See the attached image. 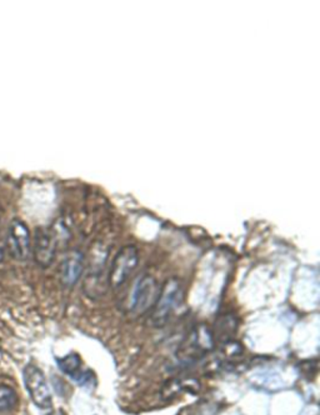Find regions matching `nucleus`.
<instances>
[{
	"instance_id": "f257e3e1",
	"label": "nucleus",
	"mask_w": 320,
	"mask_h": 415,
	"mask_svg": "<svg viewBox=\"0 0 320 415\" xmlns=\"http://www.w3.org/2000/svg\"><path fill=\"white\" fill-rule=\"evenodd\" d=\"M215 345L217 343L214 339L213 331L208 325H196L180 344L177 352V359L183 364H193L209 353L213 352Z\"/></svg>"
},
{
	"instance_id": "f03ea898",
	"label": "nucleus",
	"mask_w": 320,
	"mask_h": 415,
	"mask_svg": "<svg viewBox=\"0 0 320 415\" xmlns=\"http://www.w3.org/2000/svg\"><path fill=\"white\" fill-rule=\"evenodd\" d=\"M183 285L178 279H168L164 283L157 303L153 307L151 314V324L155 328H163L168 323L172 315L183 301Z\"/></svg>"
},
{
	"instance_id": "7ed1b4c3",
	"label": "nucleus",
	"mask_w": 320,
	"mask_h": 415,
	"mask_svg": "<svg viewBox=\"0 0 320 415\" xmlns=\"http://www.w3.org/2000/svg\"><path fill=\"white\" fill-rule=\"evenodd\" d=\"M162 286L152 275H143L135 283L130 294L128 310L135 315H143L152 310L160 294Z\"/></svg>"
},
{
	"instance_id": "20e7f679",
	"label": "nucleus",
	"mask_w": 320,
	"mask_h": 415,
	"mask_svg": "<svg viewBox=\"0 0 320 415\" xmlns=\"http://www.w3.org/2000/svg\"><path fill=\"white\" fill-rule=\"evenodd\" d=\"M139 263V251L134 245H125L118 254L114 256L109 273H108V284L113 289H118L123 286L130 275L133 274L135 268Z\"/></svg>"
},
{
	"instance_id": "39448f33",
	"label": "nucleus",
	"mask_w": 320,
	"mask_h": 415,
	"mask_svg": "<svg viewBox=\"0 0 320 415\" xmlns=\"http://www.w3.org/2000/svg\"><path fill=\"white\" fill-rule=\"evenodd\" d=\"M6 248L9 256L18 262L28 261L32 253L30 230L28 225L18 218H14L8 227Z\"/></svg>"
},
{
	"instance_id": "423d86ee",
	"label": "nucleus",
	"mask_w": 320,
	"mask_h": 415,
	"mask_svg": "<svg viewBox=\"0 0 320 415\" xmlns=\"http://www.w3.org/2000/svg\"><path fill=\"white\" fill-rule=\"evenodd\" d=\"M24 384L30 399L39 409L49 410L53 407L51 393L44 373L37 365L28 364L23 371Z\"/></svg>"
},
{
	"instance_id": "0eeeda50",
	"label": "nucleus",
	"mask_w": 320,
	"mask_h": 415,
	"mask_svg": "<svg viewBox=\"0 0 320 415\" xmlns=\"http://www.w3.org/2000/svg\"><path fill=\"white\" fill-rule=\"evenodd\" d=\"M56 245H58V235L54 229L39 227L35 230L32 251H33L34 261L39 267H51L56 259Z\"/></svg>"
},
{
	"instance_id": "6e6552de",
	"label": "nucleus",
	"mask_w": 320,
	"mask_h": 415,
	"mask_svg": "<svg viewBox=\"0 0 320 415\" xmlns=\"http://www.w3.org/2000/svg\"><path fill=\"white\" fill-rule=\"evenodd\" d=\"M84 270V256L79 251H72L68 254L59 270L60 282L64 286L72 288L77 284Z\"/></svg>"
},
{
	"instance_id": "1a4fd4ad",
	"label": "nucleus",
	"mask_w": 320,
	"mask_h": 415,
	"mask_svg": "<svg viewBox=\"0 0 320 415\" xmlns=\"http://www.w3.org/2000/svg\"><path fill=\"white\" fill-rule=\"evenodd\" d=\"M200 384L194 378H172L164 384L160 395L165 400L177 398L181 393L196 394L199 390Z\"/></svg>"
},
{
	"instance_id": "9d476101",
	"label": "nucleus",
	"mask_w": 320,
	"mask_h": 415,
	"mask_svg": "<svg viewBox=\"0 0 320 415\" xmlns=\"http://www.w3.org/2000/svg\"><path fill=\"white\" fill-rule=\"evenodd\" d=\"M236 328H238V320L234 315L231 314L220 315L214 324V329L212 330L215 343L220 341L223 344L225 341H231L233 336L236 334Z\"/></svg>"
},
{
	"instance_id": "9b49d317",
	"label": "nucleus",
	"mask_w": 320,
	"mask_h": 415,
	"mask_svg": "<svg viewBox=\"0 0 320 415\" xmlns=\"http://www.w3.org/2000/svg\"><path fill=\"white\" fill-rule=\"evenodd\" d=\"M56 363H58V367H59V369L62 370L63 373H65L70 378H74L80 371L82 360H80L78 354L70 353V354H68L63 358L56 359Z\"/></svg>"
},
{
	"instance_id": "f8f14e48",
	"label": "nucleus",
	"mask_w": 320,
	"mask_h": 415,
	"mask_svg": "<svg viewBox=\"0 0 320 415\" xmlns=\"http://www.w3.org/2000/svg\"><path fill=\"white\" fill-rule=\"evenodd\" d=\"M18 394L13 388L6 384L0 386V413L11 411L17 407Z\"/></svg>"
},
{
	"instance_id": "ddd939ff",
	"label": "nucleus",
	"mask_w": 320,
	"mask_h": 415,
	"mask_svg": "<svg viewBox=\"0 0 320 415\" xmlns=\"http://www.w3.org/2000/svg\"><path fill=\"white\" fill-rule=\"evenodd\" d=\"M4 254H6V239L3 238L1 228H0V263L3 262Z\"/></svg>"
}]
</instances>
